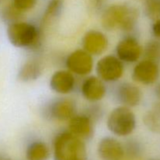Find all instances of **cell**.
Here are the masks:
<instances>
[{"mask_svg":"<svg viewBox=\"0 0 160 160\" xmlns=\"http://www.w3.org/2000/svg\"><path fill=\"white\" fill-rule=\"evenodd\" d=\"M43 67L37 59H29L20 67L17 73V78L23 83L32 82L38 79L42 74Z\"/></svg>","mask_w":160,"mask_h":160,"instance_id":"cell-16","label":"cell"},{"mask_svg":"<svg viewBox=\"0 0 160 160\" xmlns=\"http://www.w3.org/2000/svg\"><path fill=\"white\" fill-rule=\"evenodd\" d=\"M144 10L146 17L151 20L160 18V0H145Z\"/></svg>","mask_w":160,"mask_h":160,"instance_id":"cell-22","label":"cell"},{"mask_svg":"<svg viewBox=\"0 0 160 160\" xmlns=\"http://www.w3.org/2000/svg\"><path fill=\"white\" fill-rule=\"evenodd\" d=\"M2 0H0V2H2Z\"/></svg>","mask_w":160,"mask_h":160,"instance_id":"cell-30","label":"cell"},{"mask_svg":"<svg viewBox=\"0 0 160 160\" xmlns=\"http://www.w3.org/2000/svg\"><path fill=\"white\" fill-rule=\"evenodd\" d=\"M106 127L117 137H128L136 129V116L131 108L124 106H117L107 117Z\"/></svg>","mask_w":160,"mask_h":160,"instance_id":"cell-4","label":"cell"},{"mask_svg":"<svg viewBox=\"0 0 160 160\" xmlns=\"http://www.w3.org/2000/svg\"><path fill=\"white\" fill-rule=\"evenodd\" d=\"M151 160H160V159H151Z\"/></svg>","mask_w":160,"mask_h":160,"instance_id":"cell-29","label":"cell"},{"mask_svg":"<svg viewBox=\"0 0 160 160\" xmlns=\"http://www.w3.org/2000/svg\"><path fill=\"white\" fill-rule=\"evenodd\" d=\"M109 39L107 36L98 30H89L84 34L82 38L83 49L92 56H100L107 50Z\"/></svg>","mask_w":160,"mask_h":160,"instance_id":"cell-13","label":"cell"},{"mask_svg":"<svg viewBox=\"0 0 160 160\" xmlns=\"http://www.w3.org/2000/svg\"><path fill=\"white\" fill-rule=\"evenodd\" d=\"M0 160H9V159H8L7 157H6V156L0 155Z\"/></svg>","mask_w":160,"mask_h":160,"instance_id":"cell-28","label":"cell"},{"mask_svg":"<svg viewBox=\"0 0 160 160\" xmlns=\"http://www.w3.org/2000/svg\"><path fill=\"white\" fill-rule=\"evenodd\" d=\"M54 160H87L85 142L70 131L56 134L53 140Z\"/></svg>","mask_w":160,"mask_h":160,"instance_id":"cell-3","label":"cell"},{"mask_svg":"<svg viewBox=\"0 0 160 160\" xmlns=\"http://www.w3.org/2000/svg\"><path fill=\"white\" fill-rule=\"evenodd\" d=\"M66 67L73 74L88 76L94 68L93 56L84 49H77L68 55L65 61Z\"/></svg>","mask_w":160,"mask_h":160,"instance_id":"cell-7","label":"cell"},{"mask_svg":"<svg viewBox=\"0 0 160 160\" xmlns=\"http://www.w3.org/2000/svg\"><path fill=\"white\" fill-rule=\"evenodd\" d=\"M43 113L45 118L50 120L69 121L77 114V104L71 98H56L45 106Z\"/></svg>","mask_w":160,"mask_h":160,"instance_id":"cell-6","label":"cell"},{"mask_svg":"<svg viewBox=\"0 0 160 160\" xmlns=\"http://www.w3.org/2000/svg\"><path fill=\"white\" fill-rule=\"evenodd\" d=\"M8 40L14 47L38 49L42 44V30L30 22H15L9 24L6 30Z\"/></svg>","mask_w":160,"mask_h":160,"instance_id":"cell-2","label":"cell"},{"mask_svg":"<svg viewBox=\"0 0 160 160\" xmlns=\"http://www.w3.org/2000/svg\"><path fill=\"white\" fill-rule=\"evenodd\" d=\"M156 95L157 98H159V101H160V83L156 88Z\"/></svg>","mask_w":160,"mask_h":160,"instance_id":"cell-27","label":"cell"},{"mask_svg":"<svg viewBox=\"0 0 160 160\" xmlns=\"http://www.w3.org/2000/svg\"><path fill=\"white\" fill-rule=\"evenodd\" d=\"M143 123L147 129L156 134H160V101L156 102L144 114Z\"/></svg>","mask_w":160,"mask_h":160,"instance_id":"cell-17","label":"cell"},{"mask_svg":"<svg viewBox=\"0 0 160 160\" xmlns=\"http://www.w3.org/2000/svg\"><path fill=\"white\" fill-rule=\"evenodd\" d=\"M152 31L153 35L156 37V38L160 40V18L154 21V23L152 27Z\"/></svg>","mask_w":160,"mask_h":160,"instance_id":"cell-26","label":"cell"},{"mask_svg":"<svg viewBox=\"0 0 160 160\" xmlns=\"http://www.w3.org/2000/svg\"><path fill=\"white\" fill-rule=\"evenodd\" d=\"M98 155L102 160H121L125 155L124 145L113 137H104L98 142Z\"/></svg>","mask_w":160,"mask_h":160,"instance_id":"cell-15","label":"cell"},{"mask_svg":"<svg viewBox=\"0 0 160 160\" xmlns=\"http://www.w3.org/2000/svg\"><path fill=\"white\" fill-rule=\"evenodd\" d=\"M123 63L116 55L102 56L95 67L97 76L106 83L117 82L124 73Z\"/></svg>","mask_w":160,"mask_h":160,"instance_id":"cell-5","label":"cell"},{"mask_svg":"<svg viewBox=\"0 0 160 160\" xmlns=\"http://www.w3.org/2000/svg\"><path fill=\"white\" fill-rule=\"evenodd\" d=\"M68 131L84 141H88L95 134V121L87 114H76L68 121Z\"/></svg>","mask_w":160,"mask_h":160,"instance_id":"cell-11","label":"cell"},{"mask_svg":"<svg viewBox=\"0 0 160 160\" xmlns=\"http://www.w3.org/2000/svg\"><path fill=\"white\" fill-rule=\"evenodd\" d=\"M139 18L136 7L127 3L108 6L101 16V24L106 31L131 32L135 29Z\"/></svg>","mask_w":160,"mask_h":160,"instance_id":"cell-1","label":"cell"},{"mask_svg":"<svg viewBox=\"0 0 160 160\" xmlns=\"http://www.w3.org/2000/svg\"><path fill=\"white\" fill-rule=\"evenodd\" d=\"M97 103L98 102L93 103L90 107L88 108L86 112H84V113L87 114L89 117H91V118L95 121V123L102 117L103 114L102 108L99 105L97 104Z\"/></svg>","mask_w":160,"mask_h":160,"instance_id":"cell-25","label":"cell"},{"mask_svg":"<svg viewBox=\"0 0 160 160\" xmlns=\"http://www.w3.org/2000/svg\"><path fill=\"white\" fill-rule=\"evenodd\" d=\"M23 17H24V12L19 10L12 5V2L5 6L0 10V17L2 20L8 25L23 20Z\"/></svg>","mask_w":160,"mask_h":160,"instance_id":"cell-20","label":"cell"},{"mask_svg":"<svg viewBox=\"0 0 160 160\" xmlns=\"http://www.w3.org/2000/svg\"><path fill=\"white\" fill-rule=\"evenodd\" d=\"M143 55L145 59L159 63L160 62V40L156 38L147 42L143 48Z\"/></svg>","mask_w":160,"mask_h":160,"instance_id":"cell-21","label":"cell"},{"mask_svg":"<svg viewBox=\"0 0 160 160\" xmlns=\"http://www.w3.org/2000/svg\"><path fill=\"white\" fill-rule=\"evenodd\" d=\"M63 6V0H50L45 9L42 19L41 29L43 31L45 28L50 21L54 20L56 17L60 14Z\"/></svg>","mask_w":160,"mask_h":160,"instance_id":"cell-19","label":"cell"},{"mask_svg":"<svg viewBox=\"0 0 160 160\" xmlns=\"http://www.w3.org/2000/svg\"><path fill=\"white\" fill-rule=\"evenodd\" d=\"M143 55V48L134 36H127L116 46V56L124 63H135Z\"/></svg>","mask_w":160,"mask_h":160,"instance_id":"cell-8","label":"cell"},{"mask_svg":"<svg viewBox=\"0 0 160 160\" xmlns=\"http://www.w3.org/2000/svg\"><path fill=\"white\" fill-rule=\"evenodd\" d=\"M105 83L98 76L87 77L81 85V93L83 98L92 103L102 100L106 95Z\"/></svg>","mask_w":160,"mask_h":160,"instance_id":"cell-12","label":"cell"},{"mask_svg":"<svg viewBox=\"0 0 160 160\" xmlns=\"http://www.w3.org/2000/svg\"><path fill=\"white\" fill-rule=\"evenodd\" d=\"M114 97L120 106L134 108L141 104L143 94L136 84L131 82H122L116 88Z\"/></svg>","mask_w":160,"mask_h":160,"instance_id":"cell-9","label":"cell"},{"mask_svg":"<svg viewBox=\"0 0 160 160\" xmlns=\"http://www.w3.org/2000/svg\"><path fill=\"white\" fill-rule=\"evenodd\" d=\"M125 152L128 154L130 156L138 157L142 153V144L138 140L131 139L128 141L126 145H124Z\"/></svg>","mask_w":160,"mask_h":160,"instance_id":"cell-23","label":"cell"},{"mask_svg":"<svg viewBox=\"0 0 160 160\" xmlns=\"http://www.w3.org/2000/svg\"><path fill=\"white\" fill-rule=\"evenodd\" d=\"M12 3L16 8L25 12L35 7L38 0H12Z\"/></svg>","mask_w":160,"mask_h":160,"instance_id":"cell-24","label":"cell"},{"mask_svg":"<svg viewBox=\"0 0 160 160\" xmlns=\"http://www.w3.org/2000/svg\"><path fill=\"white\" fill-rule=\"evenodd\" d=\"M49 156V148L42 141L31 142L27 147L26 158L28 160H48Z\"/></svg>","mask_w":160,"mask_h":160,"instance_id":"cell-18","label":"cell"},{"mask_svg":"<svg viewBox=\"0 0 160 160\" xmlns=\"http://www.w3.org/2000/svg\"><path fill=\"white\" fill-rule=\"evenodd\" d=\"M159 78V63L144 59L136 63L132 71L134 81L144 85L155 84Z\"/></svg>","mask_w":160,"mask_h":160,"instance_id":"cell-10","label":"cell"},{"mask_svg":"<svg viewBox=\"0 0 160 160\" xmlns=\"http://www.w3.org/2000/svg\"><path fill=\"white\" fill-rule=\"evenodd\" d=\"M76 79L69 70H59L52 73L49 80V87L52 92L66 95L74 90Z\"/></svg>","mask_w":160,"mask_h":160,"instance_id":"cell-14","label":"cell"}]
</instances>
